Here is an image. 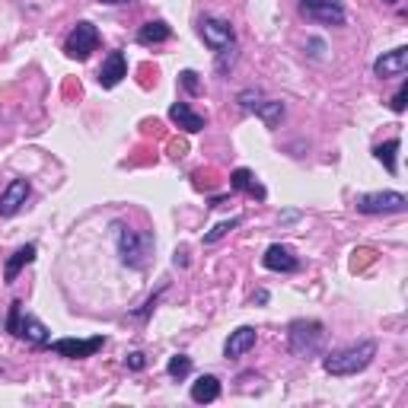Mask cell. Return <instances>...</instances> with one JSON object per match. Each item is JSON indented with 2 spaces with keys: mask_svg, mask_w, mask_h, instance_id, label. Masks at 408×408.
<instances>
[{
  "mask_svg": "<svg viewBox=\"0 0 408 408\" xmlns=\"http://www.w3.org/2000/svg\"><path fill=\"white\" fill-rule=\"evenodd\" d=\"M115 242H118V255L128 268H134V271L147 268L150 252H154V233L150 230H131L115 223Z\"/></svg>",
  "mask_w": 408,
  "mask_h": 408,
  "instance_id": "1",
  "label": "cell"
},
{
  "mask_svg": "<svg viewBox=\"0 0 408 408\" xmlns=\"http://www.w3.org/2000/svg\"><path fill=\"white\" fill-rule=\"evenodd\" d=\"M326 345V326L319 319H294L288 328V348L294 357H316Z\"/></svg>",
  "mask_w": 408,
  "mask_h": 408,
  "instance_id": "2",
  "label": "cell"
},
{
  "mask_svg": "<svg viewBox=\"0 0 408 408\" xmlns=\"http://www.w3.org/2000/svg\"><path fill=\"white\" fill-rule=\"evenodd\" d=\"M373 357H376V345L361 342V345H351V348L332 351V354L322 361V367H326V373H332V376H354V373H361L364 367H370Z\"/></svg>",
  "mask_w": 408,
  "mask_h": 408,
  "instance_id": "3",
  "label": "cell"
},
{
  "mask_svg": "<svg viewBox=\"0 0 408 408\" xmlns=\"http://www.w3.org/2000/svg\"><path fill=\"white\" fill-rule=\"evenodd\" d=\"M297 7L307 20L322 23V26H345L348 20L342 0H297Z\"/></svg>",
  "mask_w": 408,
  "mask_h": 408,
  "instance_id": "4",
  "label": "cell"
},
{
  "mask_svg": "<svg viewBox=\"0 0 408 408\" xmlns=\"http://www.w3.org/2000/svg\"><path fill=\"white\" fill-rule=\"evenodd\" d=\"M96 48H99V29L93 23H77L64 42V54L74 61H87Z\"/></svg>",
  "mask_w": 408,
  "mask_h": 408,
  "instance_id": "5",
  "label": "cell"
},
{
  "mask_svg": "<svg viewBox=\"0 0 408 408\" xmlns=\"http://www.w3.org/2000/svg\"><path fill=\"white\" fill-rule=\"evenodd\" d=\"M354 204L361 214H402L408 208V198L399 192H373V194H357Z\"/></svg>",
  "mask_w": 408,
  "mask_h": 408,
  "instance_id": "6",
  "label": "cell"
},
{
  "mask_svg": "<svg viewBox=\"0 0 408 408\" xmlns=\"http://www.w3.org/2000/svg\"><path fill=\"white\" fill-rule=\"evenodd\" d=\"M102 345H106V338L96 335V338H87V342H80V338H58V342H48V348H51L54 354H61V357L83 361V357H93Z\"/></svg>",
  "mask_w": 408,
  "mask_h": 408,
  "instance_id": "7",
  "label": "cell"
},
{
  "mask_svg": "<svg viewBox=\"0 0 408 408\" xmlns=\"http://www.w3.org/2000/svg\"><path fill=\"white\" fill-rule=\"evenodd\" d=\"M201 39H204V45H208V48L223 51V48H230L236 42V32H233L230 23L214 20V16H204V20H201Z\"/></svg>",
  "mask_w": 408,
  "mask_h": 408,
  "instance_id": "8",
  "label": "cell"
},
{
  "mask_svg": "<svg viewBox=\"0 0 408 408\" xmlns=\"http://www.w3.org/2000/svg\"><path fill=\"white\" fill-rule=\"evenodd\" d=\"M261 265H265L268 271H284V275H290V271H300V259H297L288 246H281V242H275V246L265 249V255H261Z\"/></svg>",
  "mask_w": 408,
  "mask_h": 408,
  "instance_id": "9",
  "label": "cell"
},
{
  "mask_svg": "<svg viewBox=\"0 0 408 408\" xmlns=\"http://www.w3.org/2000/svg\"><path fill=\"white\" fill-rule=\"evenodd\" d=\"M29 182L26 179H13L7 188H4V194H0V217H13L16 211L26 204V198H29Z\"/></svg>",
  "mask_w": 408,
  "mask_h": 408,
  "instance_id": "10",
  "label": "cell"
},
{
  "mask_svg": "<svg viewBox=\"0 0 408 408\" xmlns=\"http://www.w3.org/2000/svg\"><path fill=\"white\" fill-rule=\"evenodd\" d=\"M408 70V48H392V51H386L383 58L373 61V74L376 77H402Z\"/></svg>",
  "mask_w": 408,
  "mask_h": 408,
  "instance_id": "11",
  "label": "cell"
},
{
  "mask_svg": "<svg viewBox=\"0 0 408 408\" xmlns=\"http://www.w3.org/2000/svg\"><path fill=\"white\" fill-rule=\"evenodd\" d=\"M125 77H128V58H125V51H112L106 61H102V67H99V83L106 89H112V87H118Z\"/></svg>",
  "mask_w": 408,
  "mask_h": 408,
  "instance_id": "12",
  "label": "cell"
},
{
  "mask_svg": "<svg viewBox=\"0 0 408 408\" xmlns=\"http://www.w3.org/2000/svg\"><path fill=\"white\" fill-rule=\"evenodd\" d=\"M255 328L252 326H240L236 332H230V338H227V345H223V354L227 357H242L249 348H255Z\"/></svg>",
  "mask_w": 408,
  "mask_h": 408,
  "instance_id": "13",
  "label": "cell"
},
{
  "mask_svg": "<svg viewBox=\"0 0 408 408\" xmlns=\"http://www.w3.org/2000/svg\"><path fill=\"white\" fill-rule=\"evenodd\" d=\"M230 188L233 192H246L249 198H259V201H265V185H261L259 179H255V173H249V169H233L230 173Z\"/></svg>",
  "mask_w": 408,
  "mask_h": 408,
  "instance_id": "14",
  "label": "cell"
},
{
  "mask_svg": "<svg viewBox=\"0 0 408 408\" xmlns=\"http://www.w3.org/2000/svg\"><path fill=\"white\" fill-rule=\"evenodd\" d=\"M35 252H39V249H35V242H29V246H20V249H16V252L7 259V268H4V281L13 284L16 278H20L23 268L35 261Z\"/></svg>",
  "mask_w": 408,
  "mask_h": 408,
  "instance_id": "15",
  "label": "cell"
},
{
  "mask_svg": "<svg viewBox=\"0 0 408 408\" xmlns=\"http://www.w3.org/2000/svg\"><path fill=\"white\" fill-rule=\"evenodd\" d=\"M169 118H173L175 125H179L182 131H188V134H194V131L204 128V115H198L188 102H175V106L169 109Z\"/></svg>",
  "mask_w": 408,
  "mask_h": 408,
  "instance_id": "16",
  "label": "cell"
},
{
  "mask_svg": "<svg viewBox=\"0 0 408 408\" xmlns=\"http://www.w3.org/2000/svg\"><path fill=\"white\" fill-rule=\"evenodd\" d=\"M16 335H20V338H26L29 345H35V348H42V345L51 342V338H48L45 322H39L35 316H29V313L20 319V328H16Z\"/></svg>",
  "mask_w": 408,
  "mask_h": 408,
  "instance_id": "17",
  "label": "cell"
},
{
  "mask_svg": "<svg viewBox=\"0 0 408 408\" xmlns=\"http://www.w3.org/2000/svg\"><path fill=\"white\" fill-rule=\"evenodd\" d=\"M192 399L198 402V405H204V402H217L221 399V380L211 373L198 376V380L192 383Z\"/></svg>",
  "mask_w": 408,
  "mask_h": 408,
  "instance_id": "18",
  "label": "cell"
},
{
  "mask_svg": "<svg viewBox=\"0 0 408 408\" xmlns=\"http://www.w3.org/2000/svg\"><path fill=\"white\" fill-rule=\"evenodd\" d=\"M249 112L259 115L268 128H278V125H281V118H284V102H278V99H255L252 106H249Z\"/></svg>",
  "mask_w": 408,
  "mask_h": 408,
  "instance_id": "19",
  "label": "cell"
},
{
  "mask_svg": "<svg viewBox=\"0 0 408 408\" xmlns=\"http://www.w3.org/2000/svg\"><path fill=\"white\" fill-rule=\"evenodd\" d=\"M169 35H173V29H169L163 20H154V23H144L141 26L137 42H141V45H160V42H166Z\"/></svg>",
  "mask_w": 408,
  "mask_h": 408,
  "instance_id": "20",
  "label": "cell"
},
{
  "mask_svg": "<svg viewBox=\"0 0 408 408\" xmlns=\"http://www.w3.org/2000/svg\"><path fill=\"white\" fill-rule=\"evenodd\" d=\"M399 147H402V144H399V137H392V141L380 144V147L373 150V154H376V160H380L383 166L389 169V173H395V169H399V166H395V154H399Z\"/></svg>",
  "mask_w": 408,
  "mask_h": 408,
  "instance_id": "21",
  "label": "cell"
},
{
  "mask_svg": "<svg viewBox=\"0 0 408 408\" xmlns=\"http://www.w3.org/2000/svg\"><path fill=\"white\" fill-rule=\"evenodd\" d=\"M166 373L173 376V380H182V376H188V373H192V357L173 354V357H169V364H166Z\"/></svg>",
  "mask_w": 408,
  "mask_h": 408,
  "instance_id": "22",
  "label": "cell"
},
{
  "mask_svg": "<svg viewBox=\"0 0 408 408\" xmlns=\"http://www.w3.org/2000/svg\"><path fill=\"white\" fill-rule=\"evenodd\" d=\"M240 217H230V221H223V223H217V227L214 230H211V233H204V242H208V246H211V242H217V240H223V236H227L230 233V230H236V227H240Z\"/></svg>",
  "mask_w": 408,
  "mask_h": 408,
  "instance_id": "23",
  "label": "cell"
},
{
  "mask_svg": "<svg viewBox=\"0 0 408 408\" xmlns=\"http://www.w3.org/2000/svg\"><path fill=\"white\" fill-rule=\"evenodd\" d=\"M20 319H23V303L13 300L10 303V316H7V332L16 335V328H20Z\"/></svg>",
  "mask_w": 408,
  "mask_h": 408,
  "instance_id": "24",
  "label": "cell"
},
{
  "mask_svg": "<svg viewBox=\"0 0 408 408\" xmlns=\"http://www.w3.org/2000/svg\"><path fill=\"white\" fill-rule=\"evenodd\" d=\"M373 249H354V259H351V268H354V271H361V268H367L370 261H373Z\"/></svg>",
  "mask_w": 408,
  "mask_h": 408,
  "instance_id": "25",
  "label": "cell"
},
{
  "mask_svg": "<svg viewBox=\"0 0 408 408\" xmlns=\"http://www.w3.org/2000/svg\"><path fill=\"white\" fill-rule=\"evenodd\" d=\"M125 364H128V370H144L147 367V354H144V351H131V354L125 357Z\"/></svg>",
  "mask_w": 408,
  "mask_h": 408,
  "instance_id": "26",
  "label": "cell"
},
{
  "mask_svg": "<svg viewBox=\"0 0 408 408\" xmlns=\"http://www.w3.org/2000/svg\"><path fill=\"white\" fill-rule=\"evenodd\" d=\"M405 99H408V87L402 83L399 93H395V96H392V102H389V106H392V112H405Z\"/></svg>",
  "mask_w": 408,
  "mask_h": 408,
  "instance_id": "27",
  "label": "cell"
},
{
  "mask_svg": "<svg viewBox=\"0 0 408 408\" xmlns=\"http://www.w3.org/2000/svg\"><path fill=\"white\" fill-rule=\"evenodd\" d=\"M307 48H309V54H313L316 61L326 58V42H322V39H309V42H307Z\"/></svg>",
  "mask_w": 408,
  "mask_h": 408,
  "instance_id": "28",
  "label": "cell"
},
{
  "mask_svg": "<svg viewBox=\"0 0 408 408\" xmlns=\"http://www.w3.org/2000/svg\"><path fill=\"white\" fill-rule=\"evenodd\" d=\"M182 87H185L188 93H198V74H194V70H182Z\"/></svg>",
  "mask_w": 408,
  "mask_h": 408,
  "instance_id": "29",
  "label": "cell"
},
{
  "mask_svg": "<svg viewBox=\"0 0 408 408\" xmlns=\"http://www.w3.org/2000/svg\"><path fill=\"white\" fill-rule=\"evenodd\" d=\"M156 300H160V294H156V297H150V300H147V303H144V307H141V309H137V313H134V316H137V319H147V313H150V309H154V307H156Z\"/></svg>",
  "mask_w": 408,
  "mask_h": 408,
  "instance_id": "30",
  "label": "cell"
},
{
  "mask_svg": "<svg viewBox=\"0 0 408 408\" xmlns=\"http://www.w3.org/2000/svg\"><path fill=\"white\" fill-rule=\"evenodd\" d=\"M169 150H173V156H185V150H188V147L179 141V144H169Z\"/></svg>",
  "mask_w": 408,
  "mask_h": 408,
  "instance_id": "31",
  "label": "cell"
},
{
  "mask_svg": "<svg viewBox=\"0 0 408 408\" xmlns=\"http://www.w3.org/2000/svg\"><path fill=\"white\" fill-rule=\"evenodd\" d=\"M297 217H300V214H297V211H288V214H284L281 221H284V223H290V221H297Z\"/></svg>",
  "mask_w": 408,
  "mask_h": 408,
  "instance_id": "32",
  "label": "cell"
},
{
  "mask_svg": "<svg viewBox=\"0 0 408 408\" xmlns=\"http://www.w3.org/2000/svg\"><path fill=\"white\" fill-rule=\"evenodd\" d=\"M99 4H128V0H99Z\"/></svg>",
  "mask_w": 408,
  "mask_h": 408,
  "instance_id": "33",
  "label": "cell"
},
{
  "mask_svg": "<svg viewBox=\"0 0 408 408\" xmlns=\"http://www.w3.org/2000/svg\"><path fill=\"white\" fill-rule=\"evenodd\" d=\"M386 4H395V0H386Z\"/></svg>",
  "mask_w": 408,
  "mask_h": 408,
  "instance_id": "34",
  "label": "cell"
}]
</instances>
